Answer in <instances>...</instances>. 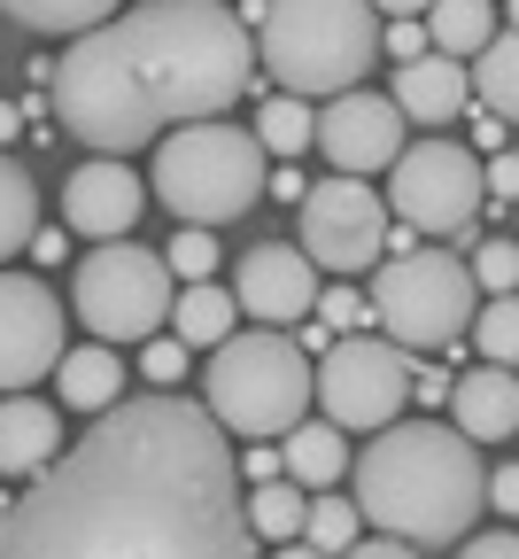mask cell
Instances as JSON below:
<instances>
[{"label": "cell", "instance_id": "obj_1", "mask_svg": "<svg viewBox=\"0 0 519 559\" xmlns=\"http://www.w3.org/2000/svg\"><path fill=\"white\" fill-rule=\"evenodd\" d=\"M0 559H256L241 451L179 389L124 396L9 498Z\"/></svg>", "mask_w": 519, "mask_h": 559}, {"label": "cell", "instance_id": "obj_2", "mask_svg": "<svg viewBox=\"0 0 519 559\" xmlns=\"http://www.w3.org/2000/svg\"><path fill=\"white\" fill-rule=\"evenodd\" d=\"M256 79V32L249 16L217 0H140L109 24L79 32L55 55L47 94L55 124L86 140L94 156H132L164 124L226 117Z\"/></svg>", "mask_w": 519, "mask_h": 559}, {"label": "cell", "instance_id": "obj_3", "mask_svg": "<svg viewBox=\"0 0 519 559\" xmlns=\"http://www.w3.org/2000/svg\"><path fill=\"white\" fill-rule=\"evenodd\" d=\"M357 513L381 536H403L419 551L466 544L473 513L488 506V466L466 428L450 419H388V428L357 451Z\"/></svg>", "mask_w": 519, "mask_h": 559}, {"label": "cell", "instance_id": "obj_4", "mask_svg": "<svg viewBox=\"0 0 519 559\" xmlns=\"http://www.w3.org/2000/svg\"><path fill=\"white\" fill-rule=\"evenodd\" d=\"M256 62L279 79V94L303 102L357 94L381 62V9L373 0H264Z\"/></svg>", "mask_w": 519, "mask_h": 559}, {"label": "cell", "instance_id": "obj_5", "mask_svg": "<svg viewBox=\"0 0 519 559\" xmlns=\"http://www.w3.org/2000/svg\"><path fill=\"white\" fill-rule=\"evenodd\" d=\"M311 396H318V366L287 342V326H249V334H226L209 349L202 404L217 412L226 436H249V443L294 436Z\"/></svg>", "mask_w": 519, "mask_h": 559}, {"label": "cell", "instance_id": "obj_6", "mask_svg": "<svg viewBox=\"0 0 519 559\" xmlns=\"http://www.w3.org/2000/svg\"><path fill=\"white\" fill-rule=\"evenodd\" d=\"M264 140L256 124H179L164 148H156V202L186 226H226L241 210H256L264 194Z\"/></svg>", "mask_w": 519, "mask_h": 559}, {"label": "cell", "instance_id": "obj_7", "mask_svg": "<svg viewBox=\"0 0 519 559\" xmlns=\"http://www.w3.org/2000/svg\"><path fill=\"white\" fill-rule=\"evenodd\" d=\"M481 311V280L450 249H403L373 264V326L403 349H450Z\"/></svg>", "mask_w": 519, "mask_h": 559}, {"label": "cell", "instance_id": "obj_8", "mask_svg": "<svg viewBox=\"0 0 519 559\" xmlns=\"http://www.w3.org/2000/svg\"><path fill=\"white\" fill-rule=\"evenodd\" d=\"M70 304H79L94 342H147L156 326H171L179 272L164 264V249L109 241V249H86L79 280H70Z\"/></svg>", "mask_w": 519, "mask_h": 559}, {"label": "cell", "instance_id": "obj_9", "mask_svg": "<svg viewBox=\"0 0 519 559\" xmlns=\"http://www.w3.org/2000/svg\"><path fill=\"white\" fill-rule=\"evenodd\" d=\"M411 381H419L411 349L388 342V334H341L318 358V404H326V419L341 436H373L388 419H403Z\"/></svg>", "mask_w": 519, "mask_h": 559}, {"label": "cell", "instance_id": "obj_10", "mask_svg": "<svg viewBox=\"0 0 519 559\" xmlns=\"http://www.w3.org/2000/svg\"><path fill=\"white\" fill-rule=\"evenodd\" d=\"M388 202L411 234H473L481 202H488V164L466 140H411L388 164Z\"/></svg>", "mask_w": 519, "mask_h": 559}, {"label": "cell", "instance_id": "obj_11", "mask_svg": "<svg viewBox=\"0 0 519 559\" xmlns=\"http://www.w3.org/2000/svg\"><path fill=\"white\" fill-rule=\"evenodd\" d=\"M294 241L311 249L318 272L334 280H357V272H373L388 257V194L381 187H364V179H318L303 194V226H294Z\"/></svg>", "mask_w": 519, "mask_h": 559}, {"label": "cell", "instance_id": "obj_12", "mask_svg": "<svg viewBox=\"0 0 519 559\" xmlns=\"http://www.w3.org/2000/svg\"><path fill=\"white\" fill-rule=\"evenodd\" d=\"M62 304H55V288L47 280H24V272H9L0 264V396H16V389H32L39 373H55L62 366Z\"/></svg>", "mask_w": 519, "mask_h": 559}, {"label": "cell", "instance_id": "obj_13", "mask_svg": "<svg viewBox=\"0 0 519 559\" xmlns=\"http://www.w3.org/2000/svg\"><path fill=\"white\" fill-rule=\"evenodd\" d=\"M233 304L256 326H294L318 311V264L303 241H256L233 272Z\"/></svg>", "mask_w": 519, "mask_h": 559}, {"label": "cell", "instance_id": "obj_14", "mask_svg": "<svg viewBox=\"0 0 519 559\" xmlns=\"http://www.w3.org/2000/svg\"><path fill=\"white\" fill-rule=\"evenodd\" d=\"M403 109L388 102V94H334L326 102V117H318V148H326V164L334 171H349V179H364V171H388L396 156H403Z\"/></svg>", "mask_w": 519, "mask_h": 559}, {"label": "cell", "instance_id": "obj_15", "mask_svg": "<svg viewBox=\"0 0 519 559\" xmlns=\"http://www.w3.org/2000/svg\"><path fill=\"white\" fill-rule=\"evenodd\" d=\"M140 218V179L124 171V156H86L62 179V226L86 241H124Z\"/></svg>", "mask_w": 519, "mask_h": 559}, {"label": "cell", "instance_id": "obj_16", "mask_svg": "<svg viewBox=\"0 0 519 559\" xmlns=\"http://www.w3.org/2000/svg\"><path fill=\"white\" fill-rule=\"evenodd\" d=\"M62 459V419L47 396L16 389V396H0V474L9 481H32Z\"/></svg>", "mask_w": 519, "mask_h": 559}, {"label": "cell", "instance_id": "obj_17", "mask_svg": "<svg viewBox=\"0 0 519 559\" xmlns=\"http://www.w3.org/2000/svg\"><path fill=\"white\" fill-rule=\"evenodd\" d=\"M466 94H473V62H458V55H419V62H396V109L411 117V124H450L458 109H466Z\"/></svg>", "mask_w": 519, "mask_h": 559}, {"label": "cell", "instance_id": "obj_18", "mask_svg": "<svg viewBox=\"0 0 519 559\" xmlns=\"http://www.w3.org/2000/svg\"><path fill=\"white\" fill-rule=\"evenodd\" d=\"M450 412H458V428H466L473 443H504V436H519V373L481 358V373H466V381L450 389Z\"/></svg>", "mask_w": 519, "mask_h": 559}, {"label": "cell", "instance_id": "obj_19", "mask_svg": "<svg viewBox=\"0 0 519 559\" xmlns=\"http://www.w3.org/2000/svg\"><path fill=\"white\" fill-rule=\"evenodd\" d=\"M55 389H62V404H70V412H109V404H124V366H117V349H109V342L62 349Z\"/></svg>", "mask_w": 519, "mask_h": 559}, {"label": "cell", "instance_id": "obj_20", "mask_svg": "<svg viewBox=\"0 0 519 559\" xmlns=\"http://www.w3.org/2000/svg\"><path fill=\"white\" fill-rule=\"evenodd\" d=\"M279 466H287V481H303V489H334L349 474V443H341L334 419H303L294 436H279Z\"/></svg>", "mask_w": 519, "mask_h": 559}, {"label": "cell", "instance_id": "obj_21", "mask_svg": "<svg viewBox=\"0 0 519 559\" xmlns=\"http://www.w3.org/2000/svg\"><path fill=\"white\" fill-rule=\"evenodd\" d=\"M233 326H241L233 288H217V280H186V288H179V304H171V334H179L186 349H217Z\"/></svg>", "mask_w": 519, "mask_h": 559}, {"label": "cell", "instance_id": "obj_22", "mask_svg": "<svg viewBox=\"0 0 519 559\" xmlns=\"http://www.w3.org/2000/svg\"><path fill=\"white\" fill-rule=\"evenodd\" d=\"M426 39H434V55L473 62L496 39V0H434V9H426Z\"/></svg>", "mask_w": 519, "mask_h": 559}, {"label": "cell", "instance_id": "obj_23", "mask_svg": "<svg viewBox=\"0 0 519 559\" xmlns=\"http://www.w3.org/2000/svg\"><path fill=\"white\" fill-rule=\"evenodd\" d=\"M24 32H55V39H79V32H94V24H109L124 0H0Z\"/></svg>", "mask_w": 519, "mask_h": 559}, {"label": "cell", "instance_id": "obj_24", "mask_svg": "<svg viewBox=\"0 0 519 559\" xmlns=\"http://www.w3.org/2000/svg\"><path fill=\"white\" fill-rule=\"evenodd\" d=\"M303 513H311V498H303V481H256L249 489V528H256V544H287V536H303Z\"/></svg>", "mask_w": 519, "mask_h": 559}, {"label": "cell", "instance_id": "obj_25", "mask_svg": "<svg viewBox=\"0 0 519 559\" xmlns=\"http://www.w3.org/2000/svg\"><path fill=\"white\" fill-rule=\"evenodd\" d=\"M256 140H264V156H303L311 140H318V117H311V102L303 94H271L264 109H256Z\"/></svg>", "mask_w": 519, "mask_h": 559}, {"label": "cell", "instance_id": "obj_26", "mask_svg": "<svg viewBox=\"0 0 519 559\" xmlns=\"http://www.w3.org/2000/svg\"><path fill=\"white\" fill-rule=\"evenodd\" d=\"M473 94H481L496 117H519V32H496V39L473 55Z\"/></svg>", "mask_w": 519, "mask_h": 559}, {"label": "cell", "instance_id": "obj_27", "mask_svg": "<svg viewBox=\"0 0 519 559\" xmlns=\"http://www.w3.org/2000/svg\"><path fill=\"white\" fill-rule=\"evenodd\" d=\"M32 234H39V194H32L16 156H0V264L16 249H32Z\"/></svg>", "mask_w": 519, "mask_h": 559}, {"label": "cell", "instance_id": "obj_28", "mask_svg": "<svg viewBox=\"0 0 519 559\" xmlns=\"http://www.w3.org/2000/svg\"><path fill=\"white\" fill-rule=\"evenodd\" d=\"M357 536H364V513H357V498H334V489H326V498H311V513H303V544H318L326 559H341Z\"/></svg>", "mask_w": 519, "mask_h": 559}, {"label": "cell", "instance_id": "obj_29", "mask_svg": "<svg viewBox=\"0 0 519 559\" xmlns=\"http://www.w3.org/2000/svg\"><path fill=\"white\" fill-rule=\"evenodd\" d=\"M473 349L488 366H519V288L511 296H488L473 311Z\"/></svg>", "mask_w": 519, "mask_h": 559}, {"label": "cell", "instance_id": "obj_30", "mask_svg": "<svg viewBox=\"0 0 519 559\" xmlns=\"http://www.w3.org/2000/svg\"><path fill=\"white\" fill-rule=\"evenodd\" d=\"M473 280H481V296H511L519 288V241H481L473 249Z\"/></svg>", "mask_w": 519, "mask_h": 559}, {"label": "cell", "instance_id": "obj_31", "mask_svg": "<svg viewBox=\"0 0 519 559\" xmlns=\"http://www.w3.org/2000/svg\"><path fill=\"white\" fill-rule=\"evenodd\" d=\"M164 264L179 272V288H186V280H209V272H217V241H209V226H186V234L164 249Z\"/></svg>", "mask_w": 519, "mask_h": 559}, {"label": "cell", "instance_id": "obj_32", "mask_svg": "<svg viewBox=\"0 0 519 559\" xmlns=\"http://www.w3.org/2000/svg\"><path fill=\"white\" fill-rule=\"evenodd\" d=\"M140 373H147V389H179V373H186V342H179V334H164V342L147 334V366H140Z\"/></svg>", "mask_w": 519, "mask_h": 559}, {"label": "cell", "instance_id": "obj_33", "mask_svg": "<svg viewBox=\"0 0 519 559\" xmlns=\"http://www.w3.org/2000/svg\"><path fill=\"white\" fill-rule=\"evenodd\" d=\"M318 319H326V326H341V334H357L364 319H373V296H357V288H326V296H318Z\"/></svg>", "mask_w": 519, "mask_h": 559}, {"label": "cell", "instance_id": "obj_34", "mask_svg": "<svg viewBox=\"0 0 519 559\" xmlns=\"http://www.w3.org/2000/svg\"><path fill=\"white\" fill-rule=\"evenodd\" d=\"M458 559H519V528H488V536H466Z\"/></svg>", "mask_w": 519, "mask_h": 559}, {"label": "cell", "instance_id": "obj_35", "mask_svg": "<svg viewBox=\"0 0 519 559\" xmlns=\"http://www.w3.org/2000/svg\"><path fill=\"white\" fill-rule=\"evenodd\" d=\"M381 47H396V62H419V55L434 47V39H426V16H403V24H396Z\"/></svg>", "mask_w": 519, "mask_h": 559}, {"label": "cell", "instance_id": "obj_36", "mask_svg": "<svg viewBox=\"0 0 519 559\" xmlns=\"http://www.w3.org/2000/svg\"><path fill=\"white\" fill-rule=\"evenodd\" d=\"M488 194L496 202H519V148H496L488 156Z\"/></svg>", "mask_w": 519, "mask_h": 559}, {"label": "cell", "instance_id": "obj_37", "mask_svg": "<svg viewBox=\"0 0 519 559\" xmlns=\"http://www.w3.org/2000/svg\"><path fill=\"white\" fill-rule=\"evenodd\" d=\"M341 559H419V544H403V536H357Z\"/></svg>", "mask_w": 519, "mask_h": 559}, {"label": "cell", "instance_id": "obj_38", "mask_svg": "<svg viewBox=\"0 0 519 559\" xmlns=\"http://www.w3.org/2000/svg\"><path fill=\"white\" fill-rule=\"evenodd\" d=\"M279 474H287V466H279L271 443H249V451H241V481H249V489H256V481H279Z\"/></svg>", "mask_w": 519, "mask_h": 559}, {"label": "cell", "instance_id": "obj_39", "mask_svg": "<svg viewBox=\"0 0 519 559\" xmlns=\"http://www.w3.org/2000/svg\"><path fill=\"white\" fill-rule=\"evenodd\" d=\"M488 506L519 521V466H496V474H488Z\"/></svg>", "mask_w": 519, "mask_h": 559}, {"label": "cell", "instance_id": "obj_40", "mask_svg": "<svg viewBox=\"0 0 519 559\" xmlns=\"http://www.w3.org/2000/svg\"><path fill=\"white\" fill-rule=\"evenodd\" d=\"M481 148H488V156L504 148V117H496V109H481V117H473V156H481Z\"/></svg>", "mask_w": 519, "mask_h": 559}, {"label": "cell", "instance_id": "obj_41", "mask_svg": "<svg viewBox=\"0 0 519 559\" xmlns=\"http://www.w3.org/2000/svg\"><path fill=\"white\" fill-rule=\"evenodd\" d=\"M271 194H279V202H303V194H311V179H303V171H287V164H279V171H271Z\"/></svg>", "mask_w": 519, "mask_h": 559}, {"label": "cell", "instance_id": "obj_42", "mask_svg": "<svg viewBox=\"0 0 519 559\" xmlns=\"http://www.w3.org/2000/svg\"><path fill=\"white\" fill-rule=\"evenodd\" d=\"M373 9H381L388 24H403V16H426V9H434V0H373Z\"/></svg>", "mask_w": 519, "mask_h": 559}, {"label": "cell", "instance_id": "obj_43", "mask_svg": "<svg viewBox=\"0 0 519 559\" xmlns=\"http://www.w3.org/2000/svg\"><path fill=\"white\" fill-rule=\"evenodd\" d=\"M16 132H24V109H16V102H0V148H9Z\"/></svg>", "mask_w": 519, "mask_h": 559}, {"label": "cell", "instance_id": "obj_44", "mask_svg": "<svg viewBox=\"0 0 519 559\" xmlns=\"http://www.w3.org/2000/svg\"><path fill=\"white\" fill-rule=\"evenodd\" d=\"M271 559H326V551H318V544H303V536H287V544H279Z\"/></svg>", "mask_w": 519, "mask_h": 559}, {"label": "cell", "instance_id": "obj_45", "mask_svg": "<svg viewBox=\"0 0 519 559\" xmlns=\"http://www.w3.org/2000/svg\"><path fill=\"white\" fill-rule=\"evenodd\" d=\"M504 9H511V32H519V0H504Z\"/></svg>", "mask_w": 519, "mask_h": 559}]
</instances>
